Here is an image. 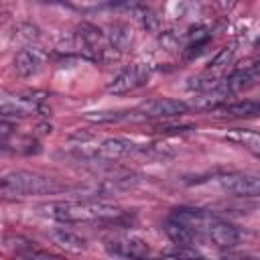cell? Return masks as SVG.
Returning <instances> with one entry per match:
<instances>
[{
    "label": "cell",
    "instance_id": "obj_1",
    "mask_svg": "<svg viewBox=\"0 0 260 260\" xmlns=\"http://www.w3.org/2000/svg\"><path fill=\"white\" fill-rule=\"evenodd\" d=\"M43 211L63 223L77 221H95V219H116L122 215L118 205L98 201V199H73V201H55L43 205Z\"/></svg>",
    "mask_w": 260,
    "mask_h": 260
},
{
    "label": "cell",
    "instance_id": "obj_2",
    "mask_svg": "<svg viewBox=\"0 0 260 260\" xmlns=\"http://www.w3.org/2000/svg\"><path fill=\"white\" fill-rule=\"evenodd\" d=\"M65 187L51 177L32 171H8L0 175V195L26 197V195H51Z\"/></svg>",
    "mask_w": 260,
    "mask_h": 260
},
{
    "label": "cell",
    "instance_id": "obj_3",
    "mask_svg": "<svg viewBox=\"0 0 260 260\" xmlns=\"http://www.w3.org/2000/svg\"><path fill=\"white\" fill-rule=\"evenodd\" d=\"M138 152V146L126 138H106L95 146H81L77 156L87 162H112Z\"/></svg>",
    "mask_w": 260,
    "mask_h": 260
},
{
    "label": "cell",
    "instance_id": "obj_4",
    "mask_svg": "<svg viewBox=\"0 0 260 260\" xmlns=\"http://www.w3.org/2000/svg\"><path fill=\"white\" fill-rule=\"evenodd\" d=\"M45 110V93L24 91V93H0V120L4 118H26L41 114Z\"/></svg>",
    "mask_w": 260,
    "mask_h": 260
},
{
    "label": "cell",
    "instance_id": "obj_5",
    "mask_svg": "<svg viewBox=\"0 0 260 260\" xmlns=\"http://www.w3.org/2000/svg\"><path fill=\"white\" fill-rule=\"evenodd\" d=\"M152 75V69L150 65H142V63H136V65H130L126 69H122L108 85V93H114V95H122V93H128V91H134L138 87H142Z\"/></svg>",
    "mask_w": 260,
    "mask_h": 260
},
{
    "label": "cell",
    "instance_id": "obj_6",
    "mask_svg": "<svg viewBox=\"0 0 260 260\" xmlns=\"http://www.w3.org/2000/svg\"><path fill=\"white\" fill-rule=\"evenodd\" d=\"M187 110L189 106L181 100L154 98L138 106V110L130 112V118H173V116H183Z\"/></svg>",
    "mask_w": 260,
    "mask_h": 260
},
{
    "label": "cell",
    "instance_id": "obj_7",
    "mask_svg": "<svg viewBox=\"0 0 260 260\" xmlns=\"http://www.w3.org/2000/svg\"><path fill=\"white\" fill-rule=\"evenodd\" d=\"M219 189L234 197H256L260 193V179L256 173H230L217 179Z\"/></svg>",
    "mask_w": 260,
    "mask_h": 260
},
{
    "label": "cell",
    "instance_id": "obj_8",
    "mask_svg": "<svg viewBox=\"0 0 260 260\" xmlns=\"http://www.w3.org/2000/svg\"><path fill=\"white\" fill-rule=\"evenodd\" d=\"M136 185H138L136 177H114V179H102V181L77 187L75 193L83 195V199H98V197H104V195H114V193L132 189Z\"/></svg>",
    "mask_w": 260,
    "mask_h": 260
},
{
    "label": "cell",
    "instance_id": "obj_9",
    "mask_svg": "<svg viewBox=\"0 0 260 260\" xmlns=\"http://www.w3.org/2000/svg\"><path fill=\"white\" fill-rule=\"evenodd\" d=\"M79 45H81V51L91 57V59H100L110 47L106 43V35L102 32V28H98L95 24L91 22H81L77 26V32H75Z\"/></svg>",
    "mask_w": 260,
    "mask_h": 260
},
{
    "label": "cell",
    "instance_id": "obj_10",
    "mask_svg": "<svg viewBox=\"0 0 260 260\" xmlns=\"http://www.w3.org/2000/svg\"><path fill=\"white\" fill-rule=\"evenodd\" d=\"M106 250L114 256L128 258V260L146 258L148 254V246L140 238H134V236H114L106 240Z\"/></svg>",
    "mask_w": 260,
    "mask_h": 260
},
{
    "label": "cell",
    "instance_id": "obj_11",
    "mask_svg": "<svg viewBox=\"0 0 260 260\" xmlns=\"http://www.w3.org/2000/svg\"><path fill=\"white\" fill-rule=\"evenodd\" d=\"M256 81H258V65H250V67L238 69V71L230 73L228 77L219 79L217 87L225 93V98H232L238 91H244V89L254 87Z\"/></svg>",
    "mask_w": 260,
    "mask_h": 260
},
{
    "label": "cell",
    "instance_id": "obj_12",
    "mask_svg": "<svg viewBox=\"0 0 260 260\" xmlns=\"http://www.w3.org/2000/svg\"><path fill=\"white\" fill-rule=\"evenodd\" d=\"M203 238L209 240V242H211L213 246H217V248H232V246L238 244L240 232H238L236 225L223 221L221 217H215V221L209 225V230L205 232Z\"/></svg>",
    "mask_w": 260,
    "mask_h": 260
},
{
    "label": "cell",
    "instance_id": "obj_13",
    "mask_svg": "<svg viewBox=\"0 0 260 260\" xmlns=\"http://www.w3.org/2000/svg\"><path fill=\"white\" fill-rule=\"evenodd\" d=\"M45 65V55L43 51L35 49V47H26L22 51L16 53L14 57V71L18 77H30L35 73H39Z\"/></svg>",
    "mask_w": 260,
    "mask_h": 260
},
{
    "label": "cell",
    "instance_id": "obj_14",
    "mask_svg": "<svg viewBox=\"0 0 260 260\" xmlns=\"http://www.w3.org/2000/svg\"><path fill=\"white\" fill-rule=\"evenodd\" d=\"M49 238L57 246H61V248H65L69 252H83L87 248V242L79 234H75V232H71L67 228H55V230H51L49 232Z\"/></svg>",
    "mask_w": 260,
    "mask_h": 260
},
{
    "label": "cell",
    "instance_id": "obj_15",
    "mask_svg": "<svg viewBox=\"0 0 260 260\" xmlns=\"http://www.w3.org/2000/svg\"><path fill=\"white\" fill-rule=\"evenodd\" d=\"M213 112L225 114V116H234V118H252L260 112L258 102L254 100H242V102H234V104H221L217 108H213Z\"/></svg>",
    "mask_w": 260,
    "mask_h": 260
},
{
    "label": "cell",
    "instance_id": "obj_16",
    "mask_svg": "<svg viewBox=\"0 0 260 260\" xmlns=\"http://www.w3.org/2000/svg\"><path fill=\"white\" fill-rule=\"evenodd\" d=\"M106 43H108V47L112 49V51H126L128 47H130V43H132V32H130V28H128V24H122V22H116L112 28H110V32L106 35Z\"/></svg>",
    "mask_w": 260,
    "mask_h": 260
},
{
    "label": "cell",
    "instance_id": "obj_17",
    "mask_svg": "<svg viewBox=\"0 0 260 260\" xmlns=\"http://www.w3.org/2000/svg\"><path fill=\"white\" fill-rule=\"evenodd\" d=\"M165 232H167V236H169L177 246H191V244L195 242V238H197L187 225L179 223V221L173 219V217L167 219V223H165Z\"/></svg>",
    "mask_w": 260,
    "mask_h": 260
},
{
    "label": "cell",
    "instance_id": "obj_18",
    "mask_svg": "<svg viewBox=\"0 0 260 260\" xmlns=\"http://www.w3.org/2000/svg\"><path fill=\"white\" fill-rule=\"evenodd\" d=\"M225 140H232V142L248 148L252 154L260 152V136L256 130H232L225 134Z\"/></svg>",
    "mask_w": 260,
    "mask_h": 260
},
{
    "label": "cell",
    "instance_id": "obj_19",
    "mask_svg": "<svg viewBox=\"0 0 260 260\" xmlns=\"http://www.w3.org/2000/svg\"><path fill=\"white\" fill-rule=\"evenodd\" d=\"M16 254H18L20 260H63L57 254H51V252H45V250H37L28 242L22 244V246H16Z\"/></svg>",
    "mask_w": 260,
    "mask_h": 260
},
{
    "label": "cell",
    "instance_id": "obj_20",
    "mask_svg": "<svg viewBox=\"0 0 260 260\" xmlns=\"http://www.w3.org/2000/svg\"><path fill=\"white\" fill-rule=\"evenodd\" d=\"M130 112H91L85 114L87 122H95V124H106V122H120V120H128Z\"/></svg>",
    "mask_w": 260,
    "mask_h": 260
},
{
    "label": "cell",
    "instance_id": "obj_21",
    "mask_svg": "<svg viewBox=\"0 0 260 260\" xmlns=\"http://www.w3.org/2000/svg\"><path fill=\"white\" fill-rule=\"evenodd\" d=\"M232 55H234V49H232V47L221 49V51L215 55V59L209 63V69H217V67H221V65H228V61L232 59Z\"/></svg>",
    "mask_w": 260,
    "mask_h": 260
},
{
    "label": "cell",
    "instance_id": "obj_22",
    "mask_svg": "<svg viewBox=\"0 0 260 260\" xmlns=\"http://www.w3.org/2000/svg\"><path fill=\"white\" fill-rule=\"evenodd\" d=\"M12 132H14V126L8 120H0V142H4Z\"/></svg>",
    "mask_w": 260,
    "mask_h": 260
},
{
    "label": "cell",
    "instance_id": "obj_23",
    "mask_svg": "<svg viewBox=\"0 0 260 260\" xmlns=\"http://www.w3.org/2000/svg\"><path fill=\"white\" fill-rule=\"evenodd\" d=\"M138 260H165V258H138Z\"/></svg>",
    "mask_w": 260,
    "mask_h": 260
}]
</instances>
